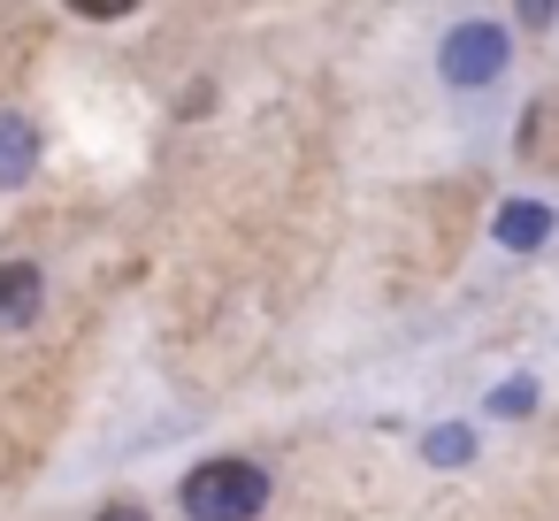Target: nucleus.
Returning a JSON list of instances; mask_svg holds the SVG:
<instances>
[{
    "mask_svg": "<svg viewBox=\"0 0 559 521\" xmlns=\"http://www.w3.org/2000/svg\"><path fill=\"white\" fill-rule=\"evenodd\" d=\"M269 506V475L253 460H200L185 475V513L192 521H253Z\"/></svg>",
    "mask_w": 559,
    "mask_h": 521,
    "instance_id": "1",
    "label": "nucleus"
},
{
    "mask_svg": "<svg viewBox=\"0 0 559 521\" xmlns=\"http://www.w3.org/2000/svg\"><path fill=\"white\" fill-rule=\"evenodd\" d=\"M93 521H146V506H100Z\"/></svg>",
    "mask_w": 559,
    "mask_h": 521,
    "instance_id": "8",
    "label": "nucleus"
},
{
    "mask_svg": "<svg viewBox=\"0 0 559 521\" xmlns=\"http://www.w3.org/2000/svg\"><path fill=\"white\" fill-rule=\"evenodd\" d=\"M421 452H429V460H475V437H467V429H437Z\"/></svg>",
    "mask_w": 559,
    "mask_h": 521,
    "instance_id": "6",
    "label": "nucleus"
},
{
    "mask_svg": "<svg viewBox=\"0 0 559 521\" xmlns=\"http://www.w3.org/2000/svg\"><path fill=\"white\" fill-rule=\"evenodd\" d=\"M32 162H39V131H32V116L0 108V185H24Z\"/></svg>",
    "mask_w": 559,
    "mask_h": 521,
    "instance_id": "4",
    "label": "nucleus"
},
{
    "mask_svg": "<svg viewBox=\"0 0 559 521\" xmlns=\"http://www.w3.org/2000/svg\"><path fill=\"white\" fill-rule=\"evenodd\" d=\"M39 299H47L39 261H0V330H24V322H39Z\"/></svg>",
    "mask_w": 559,
    "mask_h": 521,
    "instance_id": "3",
    "label": "nucleus"
},
{
    "mask_svg": "<svg viewBox=\"0 0 559 521\" xmlns=\"http://www.w3.org/2000/svg\"><path fill=\"white\" fill-rule=\"evenodd\" d=\"M544 238H551V208H544V200H506V208H498V246L536 253Z\"/></svg>",
    "mask_w": 559,
    "mask_h": 521,
    "instance_id": "5",
    "label": "nucleus"
},
{
    "mask_svg": "<svg viewBox=\"0 0 559 521\" xmlns=\"http://www.w3.org/2000/svg\"><path fill=\"white\" fill-rule=\"evenodd\" d=\"M437 70H444V85H460V93L498 85V78H506V32H498V24H460V32L444 39Z\"/></svg>",
    "mask_w": 559,
    "mask_h": 521,
    "instance_id": "2",
    "label": "nucleus"
},
{
    "mask_svg": "<svg viewBox=\"0 0 559 521\" xmlns=\"http://www.w3.org/2000/svg\"><path fill=\"white\" fill-rule=\"evenodd\" d=\"M490 406H498V414H528V406H536V383H498Z\"/></svg>",
    "mask_w": 559,
    "mask_h": 521,
    "instance_id": "7",
    "label": "nucleus"
}]
</instances>
